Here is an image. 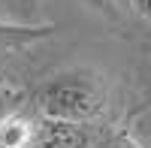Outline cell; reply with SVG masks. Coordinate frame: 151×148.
<instances>
[{
  "instance_id": "6da1fadb",
  "label": "cell",
  "mask_w": 151,
  "mask_h": 148,
  "mask_svg": "<svg viewBox=\"0 0 151 148\" xmlns=\"http://www.w3.org/2000/svg\"><path fill=\"white\" fill-rule=\"evenodd\" d=\"M36 103L42 118L88 127L106 112L109 91L103 76L94 70H64L40 88Z\"/></svg>"
},
{
  "instance_id": "7a4b0ae2",
  "label": "cell",
  "mask_w": 151,
  "mask_h": 148,
  "mask_svg": "<svg viewBox=\"0 0 151 148\" xmlns=\"http://www.w3.org/2000/svg\"><path fill=\"white\" fill-rule=\"evenodd\" d=\"M30 148H91V130L82 124L40 118Z\"/></svg>"
},
{
  "instance_id": "3957f363",
  "label": "cell",
  "mask_w": 151,
  "mask_h": 148,
  "mask_svg": "<svg viewBox=\"0 0 151 148\" xmlns=\"http://www.w3.org/2000/svg\"><path fill=\"white\" fill-rule=\"evenodd\" d=\"M36 121L24 112H9L6 118H0V148H30L36 136Z\"/></svg>"
},
{
  "instance_id": "277c9868",
  "label": "cell",
  "mask_w": 151,
  "mask_h": 148,
  "mask_svg": "<svg viewBox=\"0 0 151 148\" xmlns=\"http://www.w3.org/2000/svg\"><path fill=\"white\" fill-rule=\"evenodd\" d=\"M52 33H55L52 24H18V21L0 18V48H24Z\"/></svg>"
},
{
  "instance_id": "5b68a950",
  "label": "cell",
  "mask_w": 151,
  "mask_h": 148,
  "mask_svg": "<svg viewBox=\"0 0 151 148\" xmlns=\"http://www.w3.org/2000/svg\"><path fill=\"white\" fill-rule=\"evenodd\" d=\"M15 100H18V91H12V85H0V118L15 112Z\"/></svg>"
},
{
  "instance_id": "8992f818",
  "label": "cell",
  "mask_w": 151,
  "mask_h": 148,
  "mask_svg": "<svg viewBox=\"0 0 151 148\" xmlns=\"http://www.w3.org/2000/svg\"><path fill=\"white\" fill-rule=\"evenodd\" d=\"M88 6H94L97 12H103L109 18H121V0H85Z\"/></svg>"
},
{
  "instance_id": "52a82bcc",
  "label": "cell",
  "mask_w": 151,
  "mask_h": 148,
  "mask_svg": "<svg viewBox=\"0 0 151 148\" xmlns=\"http://www.w3.org/2000/svg\"><path fill=\"white\" fill-rule=\"evenodd\" d=\"M100 148H142V145L136 142V139H130L127 133H121V136H112L109 142H103Z\"/></svg>"
},
{
  "instance_id": "ba28073f",
  "label": "cell",
  "mask_w": 151,
  "mask_h": 148,
  "mask_svg": "<svg viewBox=\"0 0 151 148\" xmlns=\"http://www.w3.org/2000/svg\"><path fill=\"white\" fill-rule=\"evenodd\" d=\"M127 3L133 6V12H139L142 18H148V21H151V0H127Z\"/></svg>"
},
{
  "instance_id": "9c48e42d",
  "label": "cell",
  "mask_w": 151,
  "mask_h": 148,
  "mask_svg": "<svg viewBox=\"0 0 151 148\" xmlns=\"http://www.w3.org/2000/svg\"><path fill=\"white\" fill-rule=\"evenodd\" d=\"M0 85H9V79H6V73L0 70Z\"/></svg>"
},
{
  "instance_id": "30bf717a",
  "label": "cell",
  "mask_w": 151,
  "mask_h": 148,
  "mask_svg": "<svg viewBox=\"0 0 151 148\" xmlns=\"http://www.w3.org/2000/svg\"><path fill=\"white\" fill-rule=\"evenodd\" d=\"M36 3H40V0H27V6H36Z\"/></svg>"
}]
</instances>
